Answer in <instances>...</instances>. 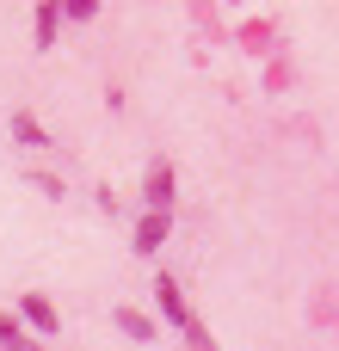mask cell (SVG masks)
Masks as SVG:
<instances>
[{
	"label": "cell",
	"mask_w": 339,
	"mask_h": 351,
	"mask_svg": "<svg viewBox=\"0 0 339 351\" xmlns=\"http://www.w3.org/2000/svg\"><path fill=\"white\" fill-rule=\"evenodd\" d=\"M62 12H68V19H93V12H99V0H62Z\"/></svg>",
	"instance_id": "cell-9"
},
{
	"label": "cell",
	"mask_w": 339,
	"mask_h": 351,
	"mask_svg": "<svg viewBox=\"0 0 339 351\" xmlns=\"http://www.w3.org/2000/svg\"><path fill=\"white\" fill-rule=\"evenodd\" d=\"M148 210H173V160H148Z\"/></svg>",
	"instance_id": "cell-3"
},
{
	"label": "cell",
	"mask_w": 339,
	"mask_h": 351,
	"mask_svg": "<svg viewBox=\"0 0 339 351\" xmlns=\"http://www.w3.org/2000/svg\"><path fill=\"white\" fill-rule=\"evenodd\" d=\"M117 327H124V333H130V339H142V346H148V339H154V321H148V315H142V308H117Z\"/></svg>",
	"instance_id": "cell-8"
},
{
	"label": "cell",
	"mask_w": 339,
	"mask_h": 351,
	"mask_svg": "<svg viewBox=\"0 0 339 351\" xmlns=\"http://www.w3.org/2000/svg\"><path fill=\"white\" fill-rule=\"evenodd\" d=\"M56 25H62V0H43V6H37V49L56 43Z\"/></svg>",
	"instance_id": "cell-6"
},
{
	"label": "cell",
	"mask_w": 339,
	"mask_h": 351,
	"mask_svg": "<svg viewBox=\"0 0 339 351\" xmlns=\"http://www.w3.org/2000/svg\"><path fill=\"white\" fill-rule=\"evenodd\" d=\"M167 234H173V210H148V216L136 222V253L154 259V253L167 247Z\"/></svg>",
	"instance_id": "cell-2"
},
{
	"label": "cell",
	"mask_w": 339,
	"mask_h": 351,
	"mask_svg": "<svg viewBox=\"0 0 339 351\" xmlns=\"http://www.w3.org/2000/svg\"><path fill=\"white\" fill-rule=\"evenodd\" d=\"M19 315H25V321H31L37 333H56V327H62V315H56V302H49V296H37V290H25V302H19Z\"/></svg>",
	"instance_id": "cell-4"
},
{
	"label": "cell",
	"mask_w": 339,
	"mask_h": 351,
	"mask_svg": "<svg viewBox=\"0 0 339 351\" xmlns=\"http://www.w3.org/2000/svg\"><path fill=\"white\" fill-rule=\"evenodd\" d=\"M0 351H43V346H37V339L19 327L12 315H0Z\"/></svg>",
	"instance_id": "cell-5"
},
{
	"label": "cell",
	"mask_w": 339,
	"mask_h": 351,
	"mask_svg": "<svg viewBox=\"0 0 339 351\" xmlns=\"http://www.w3.org/2000/svg\"><path fill=\"white\" fill-rule=\"evenodd\" d=\"M12 136H19V142H31V148H49V136H43V123H37L31 111H12Z\"/></svg>",
	"instance_id": "cell-7"
},
{
	"label": "cell",
	"mask_w": 339,
	"mask_h": 351,
	"mask_svg": "<svg viewBox=\"0 0 339 351\" xmlns=\"http://www.w3.org/2000/svg\"><path fill=\"white\" fill-rule=\"evenodd\" d=\"M154 302H161L167 327H173V333H185V346H191V351H216V339L204 333V321L191 315V302H185V290H179L173 278H154Z\"/></svg>",
	"instance_id": "cell-1"
}]
</instances>
